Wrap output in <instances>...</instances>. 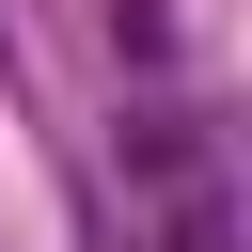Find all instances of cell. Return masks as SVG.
<instances>
[{"instance_id": "obj_1", "label": "cell", "mask_w": 252, "mask_h": 252, "mask_svg": "<svg viewBox=\"0 0 252 252\" xmlns=\"http://www.w3.org/2000/svg\"><path fill=\"white\" fill-rule=\"evenodd\" d=\"M158 252H236V220H220V205H173V220H158Z\"/></svg>"}]
</instances>
